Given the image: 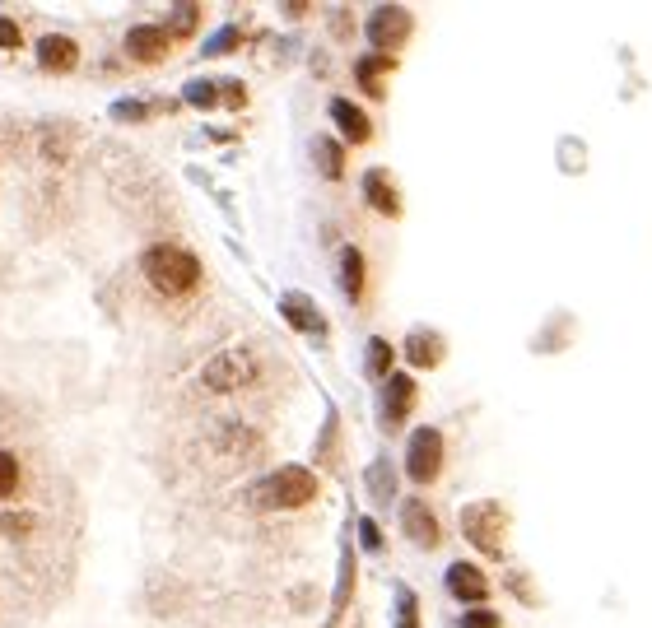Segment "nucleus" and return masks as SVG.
Segmentation results:
<instances>
[{"mask_svg":"<svg viewBox=\"0 0 652 628\" xmlns=\"http://www.w3.org/2000/svg\"><path fill=\"white\" fill-rule=\"evenodd\" d=\"M196 19H201V10H196V5H182L163 28H168V38H187L191 28H196Z\"/></svg>","mask_w":652,"mask_h":628,"instance_id":"aec40b11","label":"nucleus"},{"mask_svg":"<svg viewBox=\"0 0 652 628\" xmlns=\"http://www.w3.org/2000/svg\"><path fill=\"white\" fill-rule=\"evenodd\" d=\"M406 470L415 484L438 480V470H443V433H438V428H415V433H410Z\"/></svg>","mask_w":652,"mask_h":628,"instance_id":"7ed1b4c3","label":"nucleus"},{"mask_svg":"<svg viewBox=\"0 0 652 628\" xmlns=\"http://www.w3.org/2000/svg\"><path fill=\"white\" fill-rule=\"evenodd\" d=\"M410 401H415V382L401 373H392V387H387V401H382V424L401 428V419L410 415Z\"/></svg>","mask_w":652,"mask_h":628,"instance_id":"9b49d317","label":"nucleus"},{"mask_svg":"<svg viewBox=\"0 0 652 628\" xmlns=\"http://www.w3.org/2000/svg\"><path fill=\"white\" fill-rule=\"evenodd\" d=\"M401 526H406V535H410V540H415L420 549H438V540H443L434 508H424L420 498H410L406 508H401Z\"/></svg>","mask_w":652,"mask_h":628,"instance_id":"6e6552de","label":"nucleus"},{"mask_svg":"<svg viewBox=\"0 0 652 628\" xmlns=\"http://www.w3.org/2000/svg\"><path fill=\"white\" fill-rule=\"evenodd\" d=\"M187 98H191L196 107H210V103H215V89H210V84H191Z\"/></svg>","mask_w":652,"mask_h":628,"instance_id":"b1692460","label":"nucleus"},{"mask_svg":"<svg viewBox=\"0 0 652 628\" xmlns=\"http://www.w3.org/2000/svg\"><path fill=\"white\" fill-rule=\"evenodd\" d=\"M401 628H415V596H401Z\"/></svg>","mask_w":652,"mask_h":628,"instance_id":"393cba45","label":"nucleus"},{"mask_svg":"<svg viewBox=\"0 0 652 628\" xmlns=\"http://www.w3.org/2000/svg\"><path fill=\"white\" fill-rule=\"evenodd\" d=\"M387 70H392V61H387V56H364V61H359V84H364L368 94H382L378 75H387Z\"/></svg>","mask_w":652,"mask_h":628,"instance_id":"f3484780","label":"nucleus"},{"mask_svg":"<svg viewBox=\"0 0 652 628\" xmlns=\"http://www.w3.org/2000/svg\"><path fill=\"white\" fill-rule=\"evenodd\" d=\"M364 187H368V201H373V210L378 214H396L401 210V201H396V182L382 168H373V173L364 177Z\"/></svg>","mask_w":652,"mask_h":628,"instance_id":"ddd939ff","label":"nucleus"},{"mask_svg":"<svg viewBox=\"0 0 652 628\" xmlns=\"http://www.w3.org/2000/svg\"><path fill=\"white\" fill-rule=\"evenodd\" d=\"M168 47H173L168 28L136 24L131 33H126V52H131V61H140V66H159L163 56H168Z\"/></svg>","mask_w":652,"mask_h":628,"instance_id":"0eeeda50","label":"nucleus"},{"mask_svg":"<svg viewBox=\"0 0 652 628\" xmlns=\"http://www.w3.org/2000/svg\"><path fill=\"white\" fill-rule=\"evenodd\" d=\"M462 628H503L499 615H489V610H466L462 615Z\"/></svg>","mask_w":652,"mask_h":628,"instance_id":"5701e85b","label":"nucleus"},{"mask_svg":"<svg viewBox=\"0 0 652 628\" xmlns=\"http://www.w3.org/2000/svg\"><path fill=\"white\" fill-rule=\"evenodd\" d=\"M19 42H24V28L14 24V19H5V14H0V52H14Z\"/></svg>","mask_w":652,"mask_h":628,"instance_id":"4be33fe9","label":"nucleus"},{"mask_svg":"<svg viewBox=\"0 0 652 628\" xmlns=\"http://www.w3.org/2000/svg\"><path fill=\"white\" fill-rule=\"evenodd\" d=\"M5 535L28 540V535H33V517H28V512H5Z\"/></svg>","mask_w":652,"mask_h":628,"instance_id":"412c9836","label":"nucleus"},{"mask_svg":"<svg viewBox=\"0 0 652 628\" xmlns=\"http://www.w3.org/2000/svg\"><path fill=\"white\" fill-rule=\"evenodd\" d=\"M406 349H410V363H415V368H434V363L443 359V340H438L434 331H415Z\"/></svg>","mask_w":652,"mask_h":628,"instance_id":"4468645a","label":"nucleus"},{"mask_svg":"<svg viewBox=\"0 0 652 628\" xmlns=\"http://www.w3.org/2000/svg\"><path fill=\"white\" fill-rule=\"evenodd\" d=\"M14 489H19V461H14V452L0 447V498H10Z\"/></svg>","mask_w":652,"mask_h":628,"instance_id":"6ab92c4d","label":"nucleus"},{"mask_svg":"<svg viewBox=\"0 0 652 628\" xmlns=\"http://www.w3.org/2000/svg\"><path fill=\"white\" fill-rule=\"evenodd\" d=\"M140 270H145V280L168 298H182L201 284V261H196L191 252H182V247H173V242L150 247V252L140 256Z\"/></svg>","mask_w":652,"mask_h":628,"instance_id":"f257e3e1","label":"nucleus"},{"mask_svg":"<svg viewBox=\"0 0 652 628\" xmlns=\"http://www.w3.org/2000/svg\"><path fill=\"white\" fill-rule=\"evenodd\" d=\"M448 591L457 596V601L480 605L489 596V582H485V573H480L476 563H452L448 568Z\"/></svg>","mask_w":652,"mask_h":628,"instance_id":"9d476101","label":"nucleus"},{"mask_svg":"<svg viewBox=\"0 0 652 628\" xmlns=\"http://www.w3.org/2000/svg\"><path fill=\"white\" fill-rule=\"evenodd\" d=\"M331 117H336L340 135H345V140H354V145H364L368 135H373V126H368V112H364V107H354L350 98H336V103H331Z\"/></svg>","mask_w":652,"mask_h":628,"instance_id":"f8f14e48","label":"nucleus"},{"mask_svg":"<svg viewBox=\"0 0 652 628\" xmlns=\"http://www.w3.org/2000/svg\"><path fill=\"white\" fill-rule=\"evenodd\" d=\"M410 24H415V19H410L401 5H382V10H373V19H368V38H373V47L387 52V47H401V42L410 38Z\"/></svg>","mask_w":652,"mask_h":628,"instance_id":"423d86ee","label":"nucleus"},{"mask_svg":"<svg viewBox=\"0 0 652 628\" xmlns=\"http://www.w3.org/2000/svg\"><path fill=\"white\" fill-rule=\"evenodd\" d=\"M261 489H266L261 503H271V508H299V503H308V498L317 494V480L303 466H285L280 475H271V480L261 484Z\"/></svg>","mask_w":652,"mask_h":628,"instance_id":"20e7f679","label":"nucleus"},{"mask_svg":"<svg viewBox=\"0 0 652 628\" xmlns=\"http://www.w3.org/2000/svg\"><path fill=\"white\" fill-rule=\"evenodd\" d=\"M38 66L56 70V75L75 70L80 66V47H75V38H66V33H47V38H38Z\"/></svg>","mask_w":652,"mask_h":628,"instance_id":"1a4fd4ad","label":"nucleus"},{"mask_svg":"<svg viewBox=\"0 0 652 628\" xmlns=\"http://www.w3.org/2000/svg\"><path fill=\"white\" fill-rule=\"evenodd\" d=\"M340 289H345V298H350V303H359V298H364V256L354 252H345V261H340Z\"/></svg>","mask_w":652,"mask_h":628,"instance_id":"2eb2a0df","label":"nucleus"},{"mask_svg":"<svg viewBox=\"0 0 652 628\" xmlns=\"http://www.w3.org/2000/svg\"><path fill=\"white\" fill-rule=\"evenodd\" d=\"M247 377H252V359H247L243 349H229V354H219V359L205 363L201 382L210 391H233V387H243Z\"/></svg>","mask_w":652,"mask_h":628,"instance_id":"39448f33","label":"nucleus"},{"mask_svg":"<svg viewBox=\"0 0 652 628\" xmlns=\"http://www.w3.org/2000/svg\"><path fill=\"white\" fill-rule=\"evenodd\" d=\"M387 368H392V345H387V340H373V345H368V377H387Z\"/></svg>","mask_w":652,"mask_h":628,"instance_id":"a211bd4d","label":"nucleus"},{"mask_svg":"<svg viewBox=\"0 0 652 628\" xmlns=\"http://www.w3.org/2000/svg\"><path fill=\"white\" fill-rule=\"evenodd\" d=\"M313 154H317V168H322V177H340V173H345V154H340L336 140H317Z\"/></svg>","mask_w":652,"mask_h":628,"instance_id":"dca6fc26","label":"nucleus"},{"mask_svg":"<svg viewBox=\"0 0 652 628\" xmlns=\"http://www.w3.org/2000/svg\"><path fill=\"white\" fill-rule=\"evenodd\" d=\"M503 526H508V517H503L499 503H471V508L462 512L466 540H471L480 554H489V559L503 554Z\"/></svg>","mask_w":652,"mask_h":628,"instance_id":"f03ea898","label":"nucleus"}]
</instances>
